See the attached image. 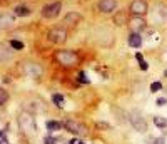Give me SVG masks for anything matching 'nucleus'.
<instances>
[{
  "label": "nucleus",
  "mask_w": 167,
  "mask_h": 144,
  "mask_svg": "<svg viewBox=\"0 0 167 144\" xmlns=\"http://www.w3.org/2000/svg\"><path fill=\"white\" fill-rule=\"evenodd\" d=\"M10 47L15 50H22L23 49V42L22 40H10Z\"/></svg>",
  "instance_id": "obj_20"
},
{
  "label": "nucleus",
  "mask_w": 167,
  "mask_h": 144,
  "mask_svg": "<svg viewBox=\"0 0 167 144\" xmlns=\"http://www.w3.org/2000/svg\"><path fill=\"white\" fill-rule=\"evenodd\" d=\"M62 126H63L62 122L53 121V119H52V121H47V122H45V127L48 129V131H57V129H60Z\"/></svg>",
  "instance_id": "obj_15"
},
{
  "label": "nucleus",
  "mask_w": 167,
  "mask_h": 144,
  "mask_svg": "<svg viewBox=\"0 0 167 144\" xmlns=\"http://www.w3.org/2000/svg\"><path fill=\"white\" fill-rule=\"evenodd\" d=\"M115 7H117V0H100L99 2V8H100V12H104V13L114 12Z\"/></svg>",
  "instance_id": "obj_9"
},
{
  "label": "nucleus",
  "mask_w": 167,
  "mask_h": 144,
  "mask_svg": "<svg viewBox=\"0 0 167 144\" xmlns=\"http://www.w3.org/2000/svg\"><path fill=\"white\" fill-rule=\"evenodd\" d=\"M78 82L80 84H89V77L85 75V72H80V74H78Z\"/></svg>",
  "instance_id": "obj_22"
},
{
  "label": "nucleus",
  "mask_w": 167,
  "mask_h": 144,
  "mask_svg": "<svg viewBox=\"0 0 167 144\" xmlns=\"http://www.w3.org/2000/svg\"><path fill=\"white\" fill-rule=\"evenodd\" d=\"M8 60H12V52L3 44H0V62H8Z\"/></svg>",
  "instance_id": "obj_13"
},
{
  "label": "nucleus",
  "mask_w": 167,
  "mask_h": 144,
  "mask_svg": "<svg viewBox=\"0 0 167 144\" xmlns=\"http://www.w3.org/2000/svg\"><path fill=\"white\" fill-rule=\"evenodd\" d=\"M7 99H8V94H7L2 87H0V105L5 104V102H7Z\"/></svg>",
  "instance_id": "obj_21"
},
{
  "label": "nucleus",
  "mask_w": 167,
  "mask_h": 144,
  "mask_svg": "<svg viewBox=\"0 0 167 144\" xmlns=\"http://www.w3.org/2000/svg\"><path fill=\"white\" fill-rule=\"evenodd\" d=\"M139 65H140V70H147V69H149V65H147V62H145V60L139 62Z\"/></svg>",
  "instance_id": "obj_25"
},
{
  "label": "nucleus",
  "mask_w": 167,
  "mask_h": 144,
  "mask_svg": "<svg viewBox=\"0 0 167 144\" xmlns=\"http://www.w3.org/2000/svg\"><path fill=\"white\" fill-rule=\"evenodd\" d=\"M15 13L20 15V17H27V15H30V10H28L27 7H23V5H18V7H15Z\"/></svg>",
  "instance_id": "obj_18"
},
{
  "label": "nucleus",
  "mask_w": 167,
  "mask_h": 144,
  "mask_svg": "<svg viewBox=\"0 0 167 144\" xmlns=\"http://www.w3.org/2000/svg\"><path fill=\"white\" fill-rule=\"evenodd\" d=\"M22 72L28 77H40L42 67L38 64H33V62H25V64H22Z\"/></svg>",
  "instance_id": "obj_5"
},
{
  "label": "nucleus",
  "mask_w": 167,
  "mask_h": 144,
  "mask_svg": "<svg viewBox=\"0 0 167 144\" xmlns=\"http://www.w3.org/2000/svg\"><path fill=\"white\" fill-rule=\"evenodd\" d=\"M55 59L62 65H75L78 64V55L72 50H58L55 54Z\"/></svg>",
  "instance_id": "obj_2"
},
{
  "label": "nucleus",
  "mask_w": 167,
  "mask_h": 144,
  "mask_svg": "<svg viewBox=\"0 0 167 144\" xmlns=\"http://www.w3.org/2000/svg\"><path fill=\"white\" fill-rule=\"evenodd\" d=\"M160 89H162V84H160V82H152V84H150V90H152V92L160 90Z\"/></svg>",
  "instance_id": "obj_23"
},
{
  "label": "nucleus",
  "mask_w": 167,
  "mask_h": 144,
  "mask_svg": "<svg viewBox=\"0 0 167 144\" xmlns=\"http://www.w3.org/2000/svg\"><path fill=\"white\" fill-rule=\"evenodd\" d=\"M129 25H130L132 30L137 33L139 30H142V28H145V20H144V17H132Z\"/></svg>",
  "instance_id": "obj_10"
},
{
  "label": "nucleus",
  "mask_w": 167,
  "mask_h": 144,
  "mask_svg": "<svg viewBox=\"0 0 167 144\" xmlns=\"http://www.w3.org/2000/svg\"><path fill=\"white\" fill-rule=\"evenodd\" d=\"M80 22V15L78 13H68L65 17V23L67 25H75V23Z\"/></svg>",
  "instance_id": "obj_14"
},
{
  "label": "nucleus",
  "mask_w": 167,
  "mask_h": 144,
  "mask_svg": "<svg viewBox=\"0 0 167 144\" xmlns=\"http://www.w3.org/2000/svg\"><path fill=\"white\" fill-rule=\"evenodd\" d=\"M60 8H62V3L60 2H50L47 3L45 7L42 8V17L43 18H53L60 13Z\"/></svg>",
  "instance_id": "obj_4"
},
{
  "label": "nucleus",
  "mask_w": 167,
  "mask_h": 144,
  "mask_svg": "<svg viewBox=\"0 0 167 144\" xmlns=\"http://www.w3.org/2000/svg\"><path fill=\"white\" fill-rule=\"evenodd\" d=\"M165 102H167V99H165V97H160L159 100H157V104H159V105H164Z\"/></svg>",
  "instance_id": "obj_27"
},
{
  "label": "nucleus",
  "mask_w": 167,
  "mask_h": 144,
  "mask_svg": "<svg viewBox=\"0 0 167 144\" xmlns=\"http://www.w3.org/2000/svg\"><path fill=\"white\" fill-rule=\"evenodd\" d=\"M70 144H84V141H80V139H72Z\"/></svg>",
  "instance_id": "obj_28"
},
{
  "label": "nucleus",
  "mask_w": 167,
  "mask_h": 144,
  "mask_svg": "<svg viewBox=\"0 0 167 144\" xmlns=\"http://www.w3.org/2000/svg\"><path fill=\"white\" fill-rule=\"evenodd\" d=\"M154 124L157 127H160V129H165L167 127V119L160 117V116H154Z\"/></svg>",
  "instance_id": "obj_17"
},
{
  "label": "nucleus",
  "mask_w": 167,
  "mask_h": 144,
  "mask_svg": "<svg viewBox=\"0 0 167 144\" xmlns=\"http://www.w3.org/2000/svg\"><path fill=\"white\" fill-rule=\"evenodd\" d=\"M43 144H57V139H55V137H50V136H48V137L45 139V141H43Z\"/></svg>",
  "instance_id": "obj_24"
},
{
  "label": "nucleus",
  "mask_w": 167,
  "mask_h": 144,
  "mask_svg": "<svg viewBox=\"0 0 167 144\" xmlns=\"http://www.w3.org/2000/svg\"><path fill=\"white\" fill-rule=\"evenodd\" d=\"M147 12V2L144 0H134L130 5V13L132 17H144Z\"/></svg>",
  "instance_id": "obj_7"
},
{
  "label": "nucleus",
  "mask_w": 167,
  "mask_h": 144,
  "mask_svg": "<svg viewBox=\"0 0 167 144\" xmlns=\"http://www.w3.org/2000/svg\"><path fill=\"white\" fill-rule=\"evenodd\" d=\"M135 59H137V62H142L144 57H142V54H135Z\"/></svg>",
  "instance_id": "obj_29"
},
{
  "label": "nucleus",
  "mask_w": 167,
  "mask_h": 144,
  "mask_svg": "<svg viewBox=\"0 0 167 144\" xmlns=\"http://www.w3.org/2000/svg\"><path fill=\"white\" fill-rule=\"evenodd\" d=\"M127 117H129L132 127H134L135 131H139V132H145V131H147V122H145V119L140 116L139 111L130 109V111L127 112Z\"/></svg>",
  "instance_id": "obj_1"
},
{
  "label": "nucleus",
  "mask_w": 167,
  "mask_h": 144,
  "mask_svg": "<svg viewBox=\"0 0 167 144\" xmlns=\"http://www.w3.org/2000/svg\"><path fill=\"white\" fill-rule=\"evenodd\" d=\"M114 22L117 23V25H124V23L127 22V15L124 12H119L117 15H114Z\"/></svg>",
  "instance_id": "obj_16"
},
{
  "label": "nucleus",
  "mask_w": 167,
  "mask_h": 144,
  "mask_svg": "<svg viewBox=\"0 0 167 144\" xmlns=\"http://www.w3.org/2000/svg\"><path fill=\"white\" fill-rule=\"evenodd\" d=\"M97 127H102V129H109V126H107V124H104V122H97Z\"/></svg>",
  "instance_id": "obj_26"
},
{
  "label": "nucleus",
  "mask_w": 167,
  "mask_h": 144,
  "mask_svg": "<svg viewBox=\"0 0 167 144\" xmlns=\"http://www.w3.org/2000/svg\"><path fill=\"white\" fill-rule=\"evenodd\" d=\"M18 124H20V127L23 129L25 132H32L35 131V122H33V117L30 116L28 112H22L20 117H18Z\"/></svg>",
  "instance_id": "obj_6"
},
{
  "label": "nucleus",
  "mask_w": 167,
  "mask_h": 144,
  "mask_svg": "<svg viewBox=\"0 0 167 144\" xmlns=\"http://www.w3.org/2000/svg\"><path fill=\"white\" fill-rule=\"evenodd\" d=\"M154 144H164V139H162V137H159V139H157V141H154Z\"/></svg>",
  "instance_id": "obj_30"
},
{
  "label": "nucleus",
  "mask_w": 167,
  "mask_h": 144,
  "mask_svg": "<svg viewBox=\"0 0 167 144\" xmlns=\"http://www.w3.org/2000/svg\"><path fill=\"white\" fill-rule=\"evenodd\" d=\"M48 40L52 44H63L67 40V30L63 27H53L48 32Z\"/></svg>",
  "instance_id": "obj_3"
},
{
  "label": "nucleus",
  "mask_w": 167,
  "mask_h": 144,
  "mask_svg": "<svg viewBox=\"0 0 167 144\" xmlns=\"http://www.w3.org/2000/svg\"><path fill=\"white\" fill-rule=\"evenodd\" d=\"M13 22H15L13 15H10V13H2V15H0V30L13 25Z\"/></svg>",
  "instance_id": "obj_11"
},
{
  "label": "nucleus",
  "mask_w": 167,
  "mask_h": 144,
  "mask_svg": "<svg viewBox=\"0 0 167 144\" xmlns=\"http://www.w3.org/2000/svg\"><path fill=\"white\" fill-rule=\"evenodd\" d=\"M63 126H65L67 131L77 134V136H84V134H87V127L84 126L82 122H77V121H65V122H63Z\"/></svg>",
  "instance_id": "obj_8"
},
{
  "label": "nucleus",
  "mask_w": 167,
  "mask_h": 144,
  "mask_svg": "<svg viewBox=\"0 0 167 144\" xmlns=\"http://www.w3.org/2000/svg\"><path fill=\"white\" fill-rule=\"evenodd\" d=\"M129 45L134 47V49H137V47L142 45V37H140V33H135V32L130 33V37H129Z\"/></svg>",
  "instance_id": "obj_12"
},
{
  "label": "nucleus",
  "mask_w": 167,
  "mask_h": 144,
  "mask_svg": "<svg viewBox=\"0 0 167 144\" xmlns=\"http://www.w3.org/2000/svg\"><path fill=\"white\" fill-rule=\"evenodd\" d=\"M52 99H53V102H55V105H58V107H62V105H63V100H65L62 94H53Z\"/></svg>",
  "instance_id": "obj_19"
}]
</instances>
